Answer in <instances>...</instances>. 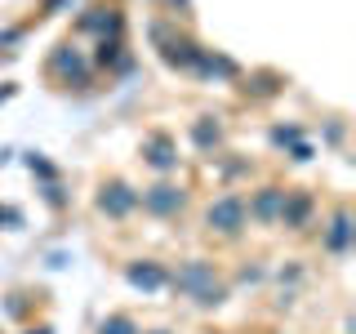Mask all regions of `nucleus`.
<instances>
[{
    "label": "nucleus",
    "instance_id": "ddd939ff",
    "mask_svg": "<svg viewBox=\"0 0 356 334\" xmlns=\"http://www.w3.org/2000/svg\"><path fill=\"white\" fill-rule=\"evenodd\" d=\"M98 334H138V330H134L129 317H111V321H103V326H98Z\"/></svg>",
    "mask_w": 356,
    "mask_h": 334
},
{
    "label": "nucleus",
    "instance_id": "dca6fc26",
    "mask_svg": "<svg viewBox=\"0 0 356 334\" xmlns=\"http://www.w3.org/2000/svg\"><path fill=\"white\" fill-rule=\"evenodd\" d=\"M272 143H298V129L294 125H276L272 129Z\"/></svg>",
    "mask_w": 356,
    "mask_h": 334
},
{
    "label": "nucleus",
    "instance_id": "423d86ee",
    "mask_svg": "<svg viewBox=\"0 0 356 334\" xmlns=\"http://www.w3.org/2000/svg\"><path fill=\"white\" fill-rule=\"evenodd\" d=\"M218 281V276H214V267H209V263H183V267H178V272H174V289H183V294H196V289H205V285H214Z\"/></svg>",
    "mask_w": 356,
    "mask_h": 334
},
{
    "label": "nucleus",
    "instance_id": "4468645a",
    "mask_svg": "<svg viewBox=\"0 0 356 334\" xmlns=\"http://www.w3.org/2000/svg\"><path fill=\"white\" fill-rule=\"evenodd\" d=\"M276 89H281V76H272V72L254 76V94H276Z\"/></svg>",
    "mask_w": 356,
    "mask_h": 334
},
{
    "label": "nucleus",
    "instance_id": "a211bd4d",
    "mask_svg": "<svg viewBox=\"0 0 356 334\" xmlns=\"http://www.w3.org/2000/svg\"><path fill=\"white\" fill-rule=\"evenodd\" d=\"M152 334H170V330H152Z\"/></svg>",
    "mask_w": 356,
    "mask_h": 334
},
{
    "label": "nucleus",
    "instance_id": "9b49d317",
    "mask_svg": "<svg viewBox=\"0 0 356 334\" xmlns=\"http://www.w3.org/2000/svg\"><path fill=\"white\" fill-rule=\"evenodd\" d=\"M129 281H134V285H143V289H161L165 281H170V276H165L156 263H143V267L134 263V267H129Z\"/></svg>",
    "mask_w": 356,
    "mask_h": 334
},
{
    "label": "nucleus",
    "instance_id": "0eeeda50",
    "mask_svg": "<svg viewBox=\"0 0 356 334\" xmlns=\"http://www.w3.org/2000/svg\"><path fill=\"white\" fill-rule=\"evenodd\" d=\"M276 223L303 232L307 223H312V196L307 192H285V205H281V218H276Z\"/></svg>",
    "mask_w": 356,
    "mask_h": 334
},
{
    "label": "nucleus",
    "instance_id": "2eb2a0df",
    "mask_svg": "<svg viewBox=\"0 0 356 334\" xmlns=\"http://www.w3.org/2000/svg\"><path fill=\"white\" fill-rule=\"evenodd\" d=\"M98 63H120V40H98Z\"/></svg>",
    "mask_w": 356,
    "mask_h": 334
},
{
    "label": "nucleus",
    "instance_id": "6e6552de",
    "mask_svg": "<svg viewBox=\"0 0 356 334\" xmlns=\"http://www.w3.org/2000/svg\"><path fill=\"white\" fill-rule=\"evenodd\" d=\"M143 156H147V165H156V170H174L178 165V152L165 134H152V138L143 143Z\"/></svg>",
    "mask_w": 356,
    "mask_h": 334
},
{
    "label": "nucleus",
    "instance_id": "f8f14e48",
    "mask_svg": "<svg viewBox=\"0 0 356 334\" xmlns=\"http://www.w3.org/2000/svg\"><path fill=\"white\" fill-rule=\"evenodd\" d=\"M196 308H218L222 303V299H227V285H222V281H214V285H205V289H196Z\"/></svg>",
    "mask_w": 356,
    "mask_h": 334
},
{
    "label": "nucleus",
    "instance_id": "39448f33",
    "mask_svg": "<svg viewBox=\"0 0 356 334\" xmlns=\"http://www.w3.org/2000/svg\"><path fill=\"white\" fill-rule=\"evenodd\" d=\"M134 205H138V192H134V187H125V183H107L103 196H98V209H103V214H111V218H125Z\"/></svg>",
    "mask_w": 356,
    "mask_h": 334
},
{
    "label": "nucleus",
    "instance_id": "7ed1b4c3",
    "mask_svg": "<svg viewBox=\"0 0 356 334\" xmlns=\"http://www.w3.org/2000/svg\"><path fill=\"white\" fill-rule=\"evenodd\" d=\"M352 237H356L352 209L339 205V209H334V218H330V228H325V250H330V254H348V250H352Z\"/></svg>",
    "mask_w": 356,
    "mask_h": 334
},
{
    "label": "nucleus",
    "instance_id": "f03ea898",
    "mask_svg": "<svg viewBox=\"0 0 356 334\" xmlns=\"http://www.w3.org/2000/svg\"><path fill=\"white\" fill-rule=\"evenodd\" d=\"M138 200H143V209L170 218V214H178V209L187 205V192H183V187H174V183H156V187H147Z\"/></svg>",
    "mask_w": 356,
    "mask_h": 334
},
{
    "label": "nucleus",
    "instance_id": "f3484780",
    "mask_svg": "<svg viewBox=\"0 0 356 334\" xmlns=\"http://www.w3.org/2000/svg\"><path fill=\"white\" fill-rule=\"evenodd\" d=\"M170 5L178 9V14H187V9H192V0H170Z\"/></svg>",
    "mask_w": 356,
    "mask_h": 334
},
{
    "label": "nucleus",
    "instance_id": "20e7f679",
    "mask_svg": "<svg viewBox=\"0 0 356 334\" xmlns=\"http://www.w3.org/2000/svg\"><path fill=\"white\" fill-rule=\"evenodd\" d=\"M281 205H285V187H259L254 200L245 205V214L259 218V223H276L281 218Z\"/></svg>",
    "mask_w": 356,
    "mask_h": 334
},
{
    "label": "nucleus",
    "instance_id": "9d476101",
    "mask_svg": "<svg viewBox=\"0 0 356 334\" xmlns=\"http://www.w3.org/2000/svg\"><path fill=\"white\" fill-rule=\"evenodd\" d=\"M192 138H196V148H200V152H214L218 143H222V125H218L214 116H200L196 125H192Z\"/></svg>",
    "mask_w": 356,
    "mask_h": 334
},
{
    "label": "nucleus",
    "instance_id": "1a4fd4ad",
    "mask_svg": "<svg viewBox=\"0 0 356 334\" xmlns=\"http://www.w3.org/2000/svg\"><path fill=\"white\" fill-rule=\"evenodd\" d=\"M54 72H63L67 81L76 76V85H85V81H89V72H85V58H81L76 49H67V45H63L58 54H54Z\"/></svg>",
    "mask_w": 356,
    "mask_h": 334
},
{
    "label": "nucleus",
    "instance_id": "f257e3e1",
    "mask_svg": "<svg viewBox=\"0 0 356 334\" xmlns=\"http://www.w3.org/2000/svg\"><path fill=\"white\" fill-rule=\"evenodd\" d=\"M205 223H209V232H218V237H241L245 223H250V214H245V200L236 192L218 196L214 205L205 209Z\"/></svg>",
    "mask_w": 356,
    "mask_h": 334
}]
</instances>
